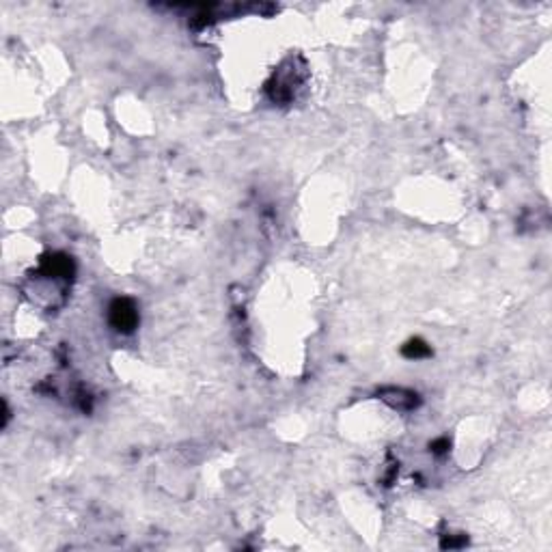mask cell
<instances>
[{"label": "cell", "mask_w": 552, "mask_h": 552, "mask_svg": "<svg viewBox=\"0 0 552 552\" xmlns=\"http://www.w3.org/2000/svg\"><path fill=\"white\" fill-rule=\"evenodd\" d=\"M110 317H112V324L119 331H130L136 324V311L128 300H117L110 309Z\"/></svg>", "instance_id": "cell-1"}]
</instances>
